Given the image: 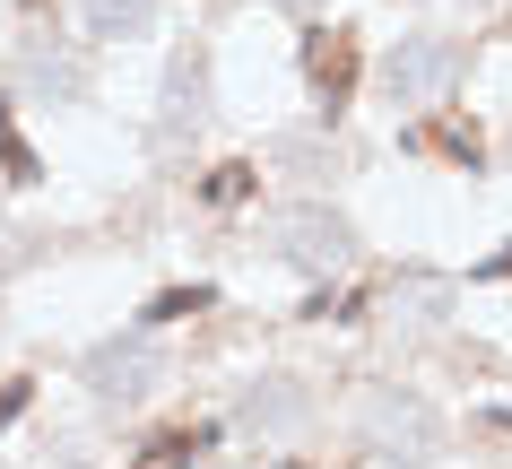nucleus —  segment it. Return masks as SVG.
<instances>
[{
	"label": "nucleus",
	"mask_w": 512,
	"mask_h": 469,
	"mask_svg": "<svg viewBox=\"0 0 512 469\" xmlns=\"http://www.w3.org/2000/svg\"><path fill=\"white\" fill-rule=\"evenodd\" d=\"M270 252L287 261V270H304V278H330V270H348L356 235H348V218H339V209L296 200V209H278V218H270Z\"/></svg>",
	"instance_id": "obj_1"
},
{
	"label": "nucleus",
	"mask_w": 512,
	"mask_h": 469,
	"mask_svg": "<svg viewBox=\"0 0 512 469\" xmlns=\"http://www.w3.org/2000/svg\"><path fill=\"white\" fill-rule=\"evenodd\" d=\"M356 435H365V452L426 461L434 443H443V417H434L426 400H408V391H374V400H365V417H356Z\"/></svg>",
	"instance_id": "obj_2"
},
{
	"label": "nucleus",
	"mask_w": 512,
	"mask_h": 469,
	"mask_svg": "<svg viewBox=\"0 0 512 469\" xmlns=\"http://www.w3.org/2000/svg\"><path fill=\"white\" fill-rule=\"evenodd\" d=\"M200 122H209V44H183L165 61V87H157V148L200 139Z\"/></svg>",
	"instance_id": "obj_3"
},
{
	"label": "nucleus",
	"mask_w": 512,
	"mask_h": 469,
	"mask_svg": "<svg viewBox=\"0 0 512 469\" xmlns=\"http://www.w3.org/2000/svg\"><path fill=\"white\" fill-rule=\"evenodd\" d=\"M452 79H460V44L452 35H408L400 53L382 61L391 105H434V96H452Z\"/></svg>",
	"instance_id": "obj_4"
},
{
	"label": "nucleus",
	"mask_w": 512,
	"mask_h": 469,
	"mask_svg": "<svg viewBox=\"0 0 512 469\" xmlns=\"http://www.w3.org/2000/svg\"><path fill=\"white\" fill-rule=\"evenodd\" d=\"M157 339H105L96 357H87V391L105 400V409H131V400H148L157 391Z\"/></svg>",
	"instance_id": "obj_5"
},
{
	"label": "nucleus",
	"mask_w": 512,
	"mask_h": 469,
	"mask_svg": "<svg viewBox=\"0 0 512 469\" xmlns=\"http://www.w3.org/2000/svg\"><path fill=\"white\" fill-rule=\"evenodd\" d=\"M18 79H27V96H44V105H79L87 96V70H79V53H70L61 35H27Z\"/></svg>",
	"instance_id": "obj_6"
},
{
	"label": "nucleus",
	"mask_w": 512,
	"mask_h": 469,
	"mask_svg": "<svg viewBox=\"0 0 512 469\" xmlns=\"http://www.w3.org/2000/svg\"><path fill=\"white\" fill-rule=\"evenodd\" d=\"M243 426L252 435H304V417H313V400H304V383H287V374H261V383L243 391Z\"/></svg>",
	"instance_id": "obj_7"
},
{
	"label": "nucleus",
	"mask_w": 512,
	"mask_h": 469,
	"mask_svg": "<svg viewBox=\"0 0 512 469\" xmlns=\"http://www.w3.org/2000/svg\"><path fill=\"white\" fill-rule=\"evenodd\" d=\"M87 35H105V44H131V35H148V18H157V0H79Z\"/></svg>",
	"instance_id": "obj_8"
},
{
	"label": "nucleus",
	"mask_w": 512,
	"mask_h": 469,
	"mask_svg": "<svg viewBox=\"0 0 512 469\" xmlns=\"http://www.w3.org/2000/svg\"><path fill=\"white\" fill-rule=\"evenodd\" d=\"M313 87H322L330 105L348 96V53H339V44H313Z\"/></svg>",
	"instance_id": "obj_9"
},
{
	"label": "nucleus",
	"mask_w": 512,
	"mask_h": 469,
	"mask_svg": "<svg viewBox=\"0 0 512 469\" xmlns=\"http://www.w3.org/2000/svg\"><path fill=\"white\" fill-rule=\"evenodd\" d=\"M278 9H296V18H304V9H322V0H278Z\"/></svg>",
	"instance_id": "obj_10"
}]
</instances>
